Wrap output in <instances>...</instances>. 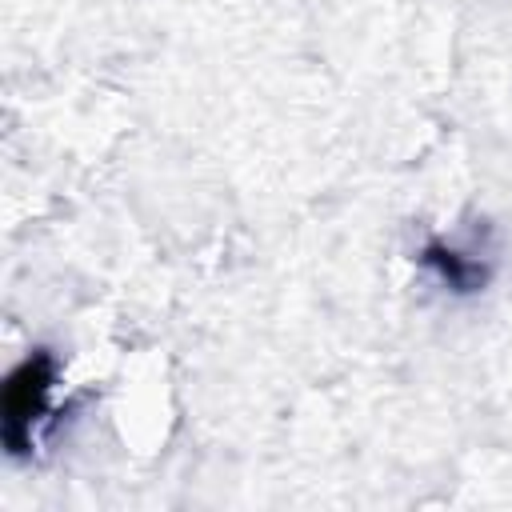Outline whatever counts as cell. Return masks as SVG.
Returning a JSON list of instances; mask_svg holds the SVG:
<instances>
[{
	"instance_id": "obj_1",
	"label": "cell",
	"mask_w": 512,
	"mask_h": 512,
	"mask_svg": "<svg viewBox=\"0 0 512 512\" xmlns=\"http://www.w3.org/2000/svg\"><path fill=\"white\" fill-rule=\"evenodd\" d=\"M52 380H56V360L48 352L20 360L4 380V440L12 452H24L32 444V424L48 408Z\"/></svg>"
}]
</instances>
